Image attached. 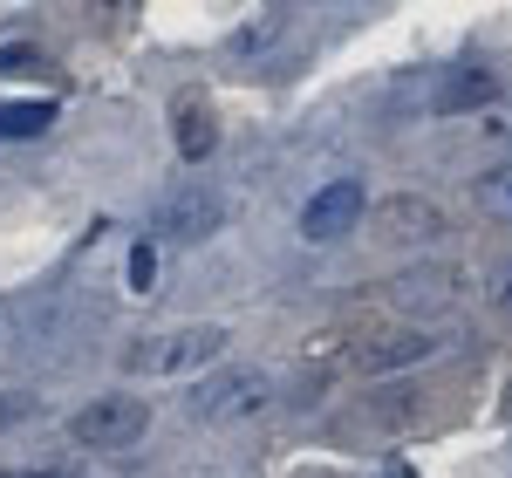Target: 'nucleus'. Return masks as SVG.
Here are the masks:
<instances>
[{
    "label": "nucleus",
    "instance_id": "obj_1",
    "mask_svg": "<svg viewBox=\"0 0 512 478\" xmlns=\"http://www.w3.org/2000/svg\"><path fill=\"white\" fill-rule=\"evenodd\" d=\"M226 328L212 321H185V328H158V335H137L123 349V369L130 376H185V369H205V362L226 356Z\"/></svg>",
    "mask_w": 512,
    "mask_h": 478
},
{
    "label": "nucleus",
    "instance_id": "obj_2",
    "mask_svg": "<svg viewBox=\"0 0 512 478\" xmlns=\"http://www.w3.org/2000/svg\"><path fill=\"white\" fill-rule=\"evenodd\" d=\"M274 397V383H267V369H253V362H226V369H212V376H198L185 410H192L198 424H239V417H253V410H267Z\"/></svg>",
    "mask_w": 512,
    "mask_h": 478
},
{
    "label": "nucleus",
    "instance_id": "obj_3",
    "mask_svg": "<svg viewBox=\"0 0 512 478\" xmlns=\"http://www.w3.org/2000/svg\"><path fill=\"white\" fill-rule=\"evenodd\" d=\"M226 226V199L212 192V185H171L151 212V233L171 239V246H198V239H212Z\"/></svg>",
    "mask_w": 512,
    "mask_h": 478
},
{
    "label": "nucleus",
    "instance_id": "obj_4",
    "mask_svg": "<svg viewBox=\"0 0 512 478\" xmlns=\"http://www.w3.org/2000/svg\"><path fill=\"white\" fill-rule=\"evenodd\" d=\"M144 431H151V410L137 397H96L69 417V438H76L82 451H123V444L144 438Z\"/></svg>",
    "mask_w": 512,
    "mask_h": 478
},
{
    "label": "nucleus",
    "instance_id": "obj_5",
    "mask_svg": "<svg viewBox=\"0 0 512 478\" xmlns=\"http://www.w3.org/2000/svg\"><path fill=\"white\" fill-rule=\"evenodd\" d=\"M362 212H369V192L355 178H328L315 199L301 205V239L308 246H335V239H349L362 226Z\"/></svg>",
    "mask_w": 512,
    "mask_h": 478
},
{
    "label": "nucleus",
    "instance_id": "obj_6",
    "mask_svg": "<svg viewBox=\"0 0 512 478\" xmlns=\"http://www.w3.org/2000/svg\"><path fill=\"white\" fill-rule=\"evenodd\" d=\"M444 342H437V328H424V321H410V328H376L369 342H355L349 362L362 369V376H396V369H417V362H431Z\"/></svg>",
    "mask_w": 512,
    "mask_h": 478
},
{
    "label": "nucleus",
    "instance_id": "obj_7",
    "mask_svg": "<svg viewBox=\"0 0 512 478\" xmlns=\"http://www.w3.org/2000/svg\"><path fill=\"white\" fill-rule=\"evenodd\" d=\"M376 233L396 239V246H437L451 226H444V212H437L431 199H417V192H390V199L376 205Z\"/></svg>",
    "mask_w": 512,
    "mask_h": 478
},
{
    "label": "nucleus",
    "instance_id": "obj_8",
    "mask_svg": "<svg viewBox=\"0 0 512 478\" xmlns=\"http://www.w3.org/2000/svg\"><path fill=\"white\" fill-rule=\"evenodd\" d=\"M492 103H499V76L478 69V62L444 69V76L431 82V117H472V110H492Z\"/></svg>",
    "mask_w": 512,
    "mask_h": 478
},
{
    "label": "nucleus",
    "instance_id": "obj_9",
    "mask_svg": "<svg viewBox=\"0 0 512 478\" xmlns=\"http://www.w3.org/2000/svg\"><path fill=\"white\" fill-rule=\"evenodd\" d=\"M280 41H287V21L280 14H253V21H239L233 35H226V55L233 62H267Z\"/></svg>",
    "mask_w": 512,
    "mask_h": 478
},
{
    "label": "nucleus",
    "instance_id": "obj_10",
    "mask_svg": "<svg viewBox=\"0 0 512 478\" xmlns=\"http://www.w3.org/2000/svg\"><path fill=\"white\" fill-rule=\"evenodd\" d=\"M212 151H219V123H212V110H205V103H185V110H178V158L205 164Z\"/></svg>",
    "mask_w": 512,
    "mask_h": 478
},
{
    "label": "nucleus",
    "instance_id": "obj_11",
    "mask_svg": "<svg viewBox=\"0 0 512 478\" xmlns=\"http://www.w3.org/2000/svg\"><path fill=\"white\" fill-rule=\"evenodd\" d=\"M472 199L485 219H499V226H512V164H485L472 178Z\"/></svg>",
    "mask_w": 512,
    "mask_h": 478
},
{
    "label": "nucleus",
    "instance_id": "obj_12",
    "mask_svg": "<svg viewBox=\"0 0 512 478\" xmlns=\"http://www.w3.org/2000/svg\"><path fill=\"white\" fill-rule=\"evenodd\" d=\"M55 123V103H0V144H28V137H41Z\"/></svg>",
    "mask_w": 512,
    "mask_h": 478
},
{
    "label": "nucleus",
    "instance_id": "obj_13",
    "mask_svg": "<svg viewBox=\"0 0 512 478\" xmlns=\"http://www.w3.org/2000/svg\"><path fill=\"white\" fill-rule=\"evenodd\" d=\"M396 301H424V308H444V301H451V274H437V267H424V274H403V280H396Z\"/></svg>",
    "mask_w": 512,
    "mask_h": 478
},
{
    "label": "nucleus",
    "instance_id": "obj_14",
    "mask_svg": "<svg viewBox=\"0 0 512 478\" xmlns=\"http://www.w3.org/2000/svg\"><path fill=\"white\" fill-rule=\"evenodd\" d=\"M48 62H41V48L28 41H0V76H41Z\"/></svg>",
    "mask_w": 512,
    "mask_h": 478
},
{
    "label": "nucleus",
    "instance_id": "obj_15",
    "mask_svg": "<svg viewBox=\"0 0 512 478\" xmlns=\"http://www.w3.org/2000/svg\"><path fill=\"white\" fill-rule=\"evenodd\" d=\"M151 280H158V246H151V239H137V246H130V287H137V294H151Z\"/></svg>",
    "mask_w": 512,
    "mask_h": 478
},
{
    "label": "nucleus",
    "instance_id": "obj_16",
    "mask_svg": "<svg viewBox=\"0 0 512 478\" xmlns=\"http://www.w3.org/2000/svg\"><path fill=\"white\" fill-rule=\"evenodd\" d=\"M35 417V397L28 390H0V431H14V424H28Z\"/></svg>",
    "mask_w": 512,
    "mask_h": 478
},
{
    "label": "nucleus",
    "instance_id": "obj_17",
    "mask_svg": "<svg viewBox=\"0 0 512 478\" xmlns=\"http://www.w3.org/2000/svg\"><path fill=\"white\" fill-rule=\"evenodd\" d=\"M485 294H492V308H499V315H512V253L485 274Z\"/></svg>",
    "mask_w": 512,
    "mask_h": 478
},
{
    "label": "nucleus",
    "instance_id": "obj_18",
    "mask_svg": "<svg viewBox=\"0 0 512 478\" xmlns=\"http://www.w3.org/2000/svg\"><path fill=\"white\" fill-rule=\"evenodd\" d=\"M0 478H69L62 465H48V472H0Z\"/></svg>",
    "mask_w": 512,
    "mask_h": 478
},
{
    "label": "nucleus",
    "instance_id": "obj_19",
    "mask_svg": "<svg viewBox=\"0 0 512 478\" xmlns=\"http://www.w3.org/2000/svg\"><path fill=\"white\" fill-rule=\"evenodd\" d=\"M506 417H512V383H506Z\"/></svg>",
    "mask_w": 512,
    "mask_h": 478
},
{
    "label": "nucleus",
    "instance_id": "obj_20",
    "mask_svg": "<svg viewBox=\"0 0 512 478\" xmlns=\"http://www.w3.org/2000/svg\"><path fill=\"white\" fill-rule=\"evenodd\" d=\"M0 335H7V308H0Z\"/></svg>",
    "mask_w": 512,
    "mask_h": 478
}]
</instances>
